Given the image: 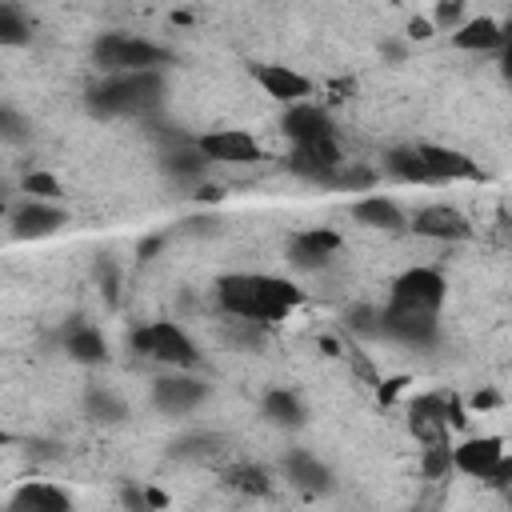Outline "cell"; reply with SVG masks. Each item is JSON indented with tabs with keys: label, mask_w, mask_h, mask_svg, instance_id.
<instances>
[{
	"label": "cell",
	"mask_w": 512,
	"mask_h": 512,
	"mask_svg": "<svg viewBox=\"0 0 512 512\" xmlns=\"http://www.w3.org/2000/svg\"><path fill=\"white\" fill-rule=\"evenodd\" d=\"M216 300L228 316H236L244 324H280L304 304V292L284 276L228 272L216 280Z\"/></svg>",
	"instance_id": "cell-1"
},
{
	"label": "cell",
	"mask_w": 512,
	"mask_h": 512,
	"mask_svg": "<svg viewBox=\"0 0 512 512\" xmlns=\"http://www.w3.org/2000/svg\"><path fill=\"white\" fill-rule=\"evenodd\" d=\"M168 80L164 68H144V72H104L100 84H92L84 92V104L92 116L100 120H116V116H148L164 104Z\"/></svg>",
	"instance_id": "cell-2"
},
{
	"label": "cell",
	"mask_w": 512,
	"mask_h": 512,
	"mask_svg": "<svg viewBox=\"0 0 512 512\" xmlns=\"http://www.w3.org/2000/svg\"><path fill=\"white\" fill-rule=\"evenodd\" d=\"M92 60L100 72H144V68H168L172 52L132 32H104L92 44Z\"/></svg>",
	"instance_id": "cell-3"
},
{
	"label": "cell",
	"mask_w": 512,
	"mask_h": 512,
	"mask_svg": "<svg viewBox=\"0 0 512 512\" xmlns=\"http://www.w3.org/2000/svg\"><path fill=\"white\" fill-rule=\"evenodd\" d=\"M132 348L164 368H196L200 364V348L192 344V336L176 324V320H152L144 328L132 332Z\"/></svg>",
	"instance_id": "cell-4"
},
{
	"label": "cell",
	"mask_w": 512,
	"mask_h": 512,
	"mask_svg": "<svg viewBox=\"0 0 512 512\" xmlns=\"http://www.w3.org/2000/svg\"><path fill=\"white\" fill-rule=\"evenodd\" d=\"M452 468L472 480L496 484V488H508V480H512V460H508L500 436H468V440L452 444Z\"/></svg>",
	"instance_id": "cell-5"
},
{
	"label": "cell",
	"mask_w": 512,
	"mask_h": 512,
	"mask_svg": "<svg viewBox=\"0 0 512 512\" xmlns=\"http://www.w3.org/2000/svg\"><path fill=\"white\" fill-rule=\"evenodd\" d=\"M444 296H448V280L436 268H408V272H400L392 280L388 308H400V312H436L440 316Z\"/></svg>",
	"instance_id": "cell-6"
},
{
	"label": "cell",
	"mask_w": 512,
	"mask_h": 512,
	"mask_svg": "<svg viewBox=\"0 0 512 512\" xmlns=\"http://www.w3.org/2000/svg\"><path fill=\"white\" fill-rule=\"evenodd\" d=\"M416 148V164H420V184H456V180H484V168L448 144H412Z\"/></svg>",
	"instance_id": "cell-7"
},
{
	"label": "cell",
	"mask_w": 512,
	"mask_h": 512,
	"mask_svg": "<svg viewBox=\"0 0 512 512\" xmlns=\"http://www.w3.org/2000/svg\"><path fill=\"white\" fill-rule=\"evenodd\" d=\"M204 400H208V380L196 376L192 368H172L168 376H160L152 384V404L164 416H184V412L200 408Z\"/></svg>",
	"instance_id": "cell-8"
},
{
	"label": "cell",
	"mask_w": 512,
	"mask_h": 512,
	"mask_svg": "<svg viewBox=\"0 0 512 512\" xmlns=\"http://www.w3.org/2000/svg\"><path fill=\"white\" fill-rule=\"evenodd\" d=\"M344 164V152L336 144V136H324V140H300L292 144L288 152V172L308 180V184H328Z\"/></svg>",
	"instance_id": "cell-9"
},
{
	"label": "cell",
	"mask_w": 512,
	"mask_h": 512,
	"mask_svg": "<svg viewBox=\"0 0 512 512\" xmlns=\"http://www.w3.org/2000/svg\"><path fill=\"white\" fill-rule=\"evenodd\" d=\"M192 144L208 156V164H256L264 156L260 140L244 128H212V132L196 136Z\"/></svg>",
	"instance_id": "cell-10"
},
{
	"label": "cell",
	"mask_w": 512,
	"mask_h": 512,
	"mask_svg": "<svg viewBox=\"0 0 512 512\" xmlns=\"http://www.w3.org/2000/svg\"><path fill=\"white\" fill-rule=\"evenodd\" d=\"M380 336H392L408 348H432L440 340V320L436 312H400V308H380Z\"/></svg>",
	"instance_id": "cell-11"
},
{
	"label": "cell",
	"mask_w": 512,
	"mask_h": 512,
	"mask_svg": "<svg viewBox=\"0 0 512 512\" xmlns=\"http://www.w3.org/2000/svg\"><path fill=\"white\" fill-rule=\"evenodd\" d=\"M408 228H412L416 236H424V240H444V244H456V240H468V236H472L468 216H464L460 208H452V204H424V208L408 220Z\"/></svg>",
	"instance_id": "cell-12"
},
{
	"label": "cell",
	"mask_w": 512,
	"mask_h": 512,
	"mask_svg": "<svg viewBox=\"0 0 512 512\" xmlns=\"http://www.w3.org/2000/svg\"><path fill=\"white\" fill-rule=\"evenodd\" d=\"M408 432L420 444H444L452 436L448 428V396L444 392H424L408 404Z\"/></svg>",
	"instance_id": "cell-13"
},
{
	"label": "cell",
	"mask_w": 512,
	"mask_h": 512,
	"mask_svg": "<svg viewBox=\"0 0 512 512\" xmlns=\"http://www.w3.org/2000/svg\"><path fill=\"white\" fill-rule=\"evenodd\" d=\"M280 132H284L292 144H300V140H324V136H336V124H332V112H328L324 104L296 100V104H284Z\"/></svg>",
	"instance_id": "cell-14"
},
{
	"label": "cell",
	"mask_w": 512,
	"mask_h": 512,
	"mask_svg": "<svg viewBox=\"0 0 512 512\" xmlns=\"http://www.w3.org/2000/svg\"><path fill=\"white\" fill-rule=\"evenodd\" d=\"M68 224V212L56 204V200H24L16 212H12V236L20 240H44L52 232H60Z\"/></svg>",
	"instance_id": "cell-15"
},
{
	"label": "cell",
	"mask_w": 512,
	"mask_h": 512,
	"mask_svg": "<svg viewBox=\"0 0 512 512\" xmlns=\"http://www.w3.org/2000/svg\"><path fill=\"white\" fill-rule=\"evenodd\" d=\"M252 80L276 104H296V100H308V92H312V80L288 64H252Z\"/></svg>",
	"instance_id": "cell-16"
},
{
	"label": "cell",
	"mask_w": 512,
	"mask_h": 512,
	"mask_svg": "<svg viewBox=\"0 0 512 512\" xmlns=\"http://www.w3.org/2000/svg\"><path fill=\"white\" fill-rule=\"evenodd\" d=\"M340 252V232L336 228H304L288 240V260L296 268H324Z\"/></svg>",
	"instance_id": "cell-17"
},
{
	"label": "cell",
	"mask_w": 512,
	"mask_h": 512,
	"mask_svg": "<svg viewBox=\"0 0 512 512\" xmlns=\"http://www.w3.org/2000/svg\"><path fill=\"white\" fill-rule=\"evenodd\" d=\"M504 40H508V32L492 16H468L452 28V48H460V52H500Z\"/></svg>",
	"instance_id": "cell-18"
},
{
	"label": "cell",
	"mask_w": 512,
	"mask_h": 512,
	"mask_svg": "<svg viewBox=\"0 0 512 512\" xmlns=\"http://www.w3.org/2000/svg\"><path fill=\"white\" fill-rule=\"evenodd\" d=\"M284 476H288L292 488H300V492H308V496H320V492L332 488L328 464H320L312 452H300V448L284 456Z\"/></svg>",
	"instance_id": "cell-19"
},
{
	"label": "cell",
	"mask_w": 512,
	"mask_h": 512,
	"mask_svg": "<svg viewBox=\"0 0 512 512\" xmlns=\"http://www.w3.org/2000/svg\"><path fill=\"white\" fill-rule=\"evenodd\" d=\"M352 220L364 228H376V232H404L408 228V216L388 196H360L352 204Z\"/></svg>",
	"instance_id": "cell-20"
},
{
	"label": "cell",
	"mask_w": 512,
	"mask_h": 512,
	"mask_svg": "<svg viewBox=\"0 0 512 512\" xmlns=\"http://www.w3.org/2000/svg\"><path fill=\"white\" fill-rule=\"evenodd\" d=\"M8 504L20 508V512H68V508H72V496H68L64 488L48 484V480H24V484L12 492Z\"/></svg>",
	"instance_id": "cell-21"
},
{
	"label": "cell",
	"mask_w": 512,
	"mask_h": 512,
	"mask_svg": "<svg viewBox=\"0 0 512 512\" xmlns=\"http://www.w3.org/2000/svg\"><path fill=\"white\" fill-rule=\"evenodd\" d=\"M64 352L76 360V364H104L108 360V340L100 328L92 324H68L64 332Z\"/></svg>",
	"instance_id": "cell-22"
},
{
	"label": "cell",
	"mask_w": 512,
	"mask_h": 512,
	"mask_svg": "<svg viewBox=\"0 0 512 512\" xmlns=\"http://www.w3.org/2000/svg\"><path fill=\"white\" fill-rule=\"evenodd\" d=\"M260 412H264V420L276 424V428H300L304 416H308V412H304V400H300L292 388H272V392H264Z\"/></svg>",
	"instance_id": "cell-23"
},
{
	"label": "cell",
	"mask_w": 512,
	"mask_h": 512,
	"mask_svg": "<svg viewBox=\"0 0 512 512\" xmlns=\"http://www.w3.org/2000/svg\"><path fill=\"white\" fill-rule=\"evenodd\" d=\"M160 168H164L172 180H188V184H192V180H200V176L208 172V156L188 140L184 148L164 152V156H160Z\"/></svg>",
	"instance_id": "cell-24"
},
{
	"label": "cell",
	"mask_w": 512,
	"mask_h": 512,
	"mask_svg": "<svg viewBox=\"0 0 512 512\" xmlns=\"http://www.w3.org/2000/svg\"><path fill=\"white\" fill-rule=\"evenodd\" d=\"M32 40V24L16 0H0V48H20Z\"/></svg>",
	"instance_id": "cell-25"
},
{
	"label": "cell",
	"mask_w": 512,
	"mask_h": 512,
	"mask_svg": "<svg viewBox=\"0 0 512 512\" xmlns=\"http://www.w3.org/2000/svg\"><path fill=\"white\" fill-rule=\"evenodd\" d=\"M224 484L236 488V492H248V496H268L272 492V480L260 464H232L224 468Z\"/></svg>",
	"instance_id": "cell-26"
},
{
	"label": "cell",
	"mask_w": 512,
	"mask_h": 512,
	"mask_svg": "<svg viewBox=\"0 0 512 512\" xmlns=\"http://www.w3.org/2000/svg\"><path fill=\"white\" fill-rule=\"evenodd\" d=\"M84 412H88L96 424H120V420L128 416L124 400H116V396L104 392V388H88V396H84Z\"/></svg>",
	"instance_id": "cell-27"
},
{
	"label": "cell",
	"mask_w": 512,
	"mask_h": 512,
	"mask_svg": "<svg viewBox=\"0 0 512 512\" xmlns=\"http://www.w3.org/2000/svg\"><path fill=\"white\" fill-rule=\"evenodd\" d=\"M420 472H424L428 480L448 476V472H452V440H444V444H424V452H420Z\"/></svg>",
	"instance_id": "cell-28"
},
{
	"label": "cell",
	"mask_w": 512,
	"mask_h": 512,
	"mask_svg": "<svg viewBox=\"0 0 512 512\" xmlns=\"http://www.w3.org/2000/svg\"><path fill=\"white\" fill-rule=\"evenodd\" d=\"M20 188L32 196V200H60V180L52 176V172H44V168H32L24 180H20Z\"/></svg>",
	"instance_id": "cell-29"
},
{
	"label": "cell",
	"mask_w": 512,
	"mask_h": 512,
	"mask_svg": "<svg viewBox=\"0 0 512 512\" xmlns=\"http://www.w3.org/2000/svg\"><path fill=\"white\" fill-rule=\"evenodd\" d=\"M464 4H468V0H436V8H432V16H428L432 28H436V32H452V28L464 20Z\"/></svg>",
	"instance_id": "cell-30"
},
{
	"label": "cell",
	"mask_w": 512,
	"mask_h": 512,
	"mask_svg": "<svg viewBox=\"0 0 512 512\" xmlns=\"http://www.w3.org/2000/svg\"><path fill=\"white\" fill-rule=\"evenodd\" d=\"M348 328H352V332H364V336H380V312L368 308V304H356V308L348 312Z\"/></svg>",
	"instance_id": "cell-31"
},
{
	"label": "cell",
	"mask_w": 512,
	"mask_h": 512,
	"mask_svg": "<svg viewBox=\"0 0 512 512\" xmlns=\"http://www.w3.org/2000/svg\"><path fill=\"white\" fill-rule=\"evenodd\" d=\"M24 136H28V124H24V116L0 104V140H24Z\"/></svg>",
	"instance_id": "cell-32"
},
{
	"label": "cell",
	"mask_w": 512,
	"mask_h": 512,
	"mask_svg": "<svg viewBox=\"0 0 512 512\" xmlns=\"http://www.w3.org/2000/svg\"><path fill=\"white\" fill-rule=\"evenodd\" d=\"M432 20H424V16H416V20H408V36L412 40H432Z\"/></svg>",
	"instance_id": "cell-33"
},
{
	"label": "cell",
	"mask_w": 512,
	"mask_h": 512,
	"mask_svg": "<svg viewBox=\"0 0 512 512\" xmlns=\"http://www.w3.org/2000/svg\"><path fill=\"white\" fill-rule=\"evenodd\" d=\"M496 404H500V392H476V396H472V408H476V412H488V408H496Z\"/></svg>",
	"instance_id": "cell-34"
},
{
	"label": "cell",
	"mask_w": 512,
	"mask_h": 512,
	"mask_svg": "<svg viewBox=\"0 0 512 512\" xmlns=\"http://www.w3.org/2000/svg\"><path fill=\"white\" fill-rule=\"evenodd\" d=\"M380 56H384V60H392V64H400V60H404V44L384 40V44H380Z\"/></svg>",
	"instance_id": "cell-35"
},
{
	"label": "cell",
	"mask_w": 512,
	"mask_h": 512,
	"mask_svg": "<svg viewBox=\"0 0 512 512\" xmlns=\"http://www.w3.org/2000/svg\"><path fill=\"white\" fill-rule=\"evenodd\" d=\"M404 384H408V380H404V376H396V380H384V384H380V400H384V404H388V400H392V396H396V392H400V388H404Z\"/></svg>",
	"instance_id": "cell-36"
},
{
	"label": "cell",
	"mask_w": 512,
	"mask_h": 512,
	"mask_svg": "<svg viewBox=\"0 0 512 512\" xmlns=\"http://www.w3.org/2000/svg\"><path fill=\"white\" fill-rule=\"evenodd\" d=\"M156 248H164V236H152V240H144V244H140V256H148V252H156Z\"/></svg>",
	"instance_id": "cell-37"
},
{
	"label": "cell",
	"mask_w": 512,
	"mask_h": 512,
	"mask_svg": "<svg viewBox=\"0 0 512 512\" xmlns=\"http://www.w3.org/2000/svg\"><path fill=\"white\" fill-rule=\"evenodd\" d=\"M4 444H12V432H8V428H0V448H4Z\"/></svg>",
	"instance_id": "cell-38"
}]
</instances>
